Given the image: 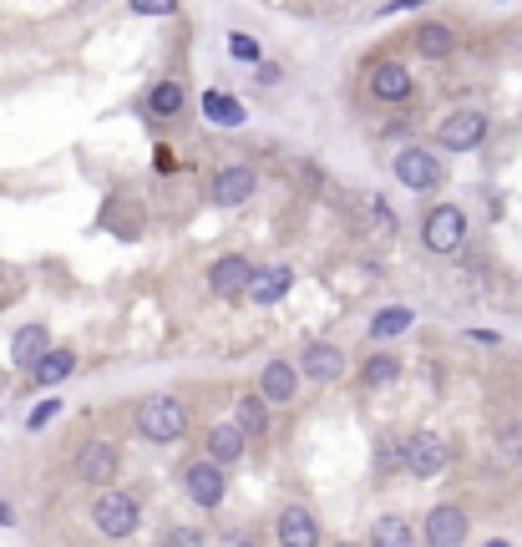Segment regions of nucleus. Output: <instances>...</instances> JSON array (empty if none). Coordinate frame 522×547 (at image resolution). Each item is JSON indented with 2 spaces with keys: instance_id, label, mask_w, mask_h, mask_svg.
I'll use <instances>...</instances> for the list:
<instances>
[{
  "instance_id": "17",
  "label": "nucleus",
  "mask_w": 522,
  "mask_h": 547,
  "mask_svg": "<svg viewBox=\"0 0 522 547\" xmlns=\"http://www.w3.org/2000/svg\"><path fill=\"white\" fill-rule=\"evenodd\" d=\"M71 370H77V350H66V345H46L26 375H31V385H36V390H51V385H61Z\"/></svg>"
},
{
  "instance_id": "3",
  "label": "nucleus",
  "mask_w": 522,
  "mask_h": 547,
  "mask_svg": "<svg viewBox=\"0 0 522 547\" xmlns=\"http://www.w3.org/2000/svg\"><path fill=\"white\" fill-rule=\"evenodd\" d=\"M92 522H97L102 537L122 542V537H132L142 527V507H137V497H127L117 487H102V497L92 502Z\"/></svg>"
},
{
  "instance_id": "24",
  "label": "nucleus",
  "mask_w": 522,
  "mask_h": 547,
  "mask_svg": "<svg viewBox=\"0 0 522 547\" xmlns=\"http://www.w3.org/2000/svg\"><path fill=\"white\" fill-rule=\"evenodd\" d=\"M416 325V309H406V304H386L376 320H370V340H396V335H406Z\"/></svg>"
},
{
  "instance_id": "12",
  "label": "nucleus",
  "mask_w": 522,
  "mask_h": 547,
  "mask_svg": "<svg viewBox=\"0 0 522 547\" xmlns=\"http://www.w3.org/2000/svg\"><path fill=\"white\" fill-rule=\"evenodd\" d=\"M294 365H300V380H315V385H335V380H345V350H340V345H325V340L305 345Z\"/></svg>"
},
{
  "instance_id": "9",
  "label": "nucleus",
  "mask_w": 522,
  "mask_h": 547,
  "mask_svg": "<svg viewBox=\"0 0 522 547\" xmlns=\"http://www.w3.org/2000/svg\"><path fill=\"white\" fill-rule=\"evenodd\" d=\"M421 542H431V547H457V542H467L472 537V522H467V512L462 507H452V502H441V507H431L426 512V522H421V532H416Z\"/></svg>"
},
{
  "instance_id": "4",
  "label": "nucleus",
  "mask_w": 522,
  "mask_h": 547,
  "mask_svg": "<svg viewBox=\"0 0 522 547\" xmlns=\"http://www.w3.org/2000/svg\"><path fill=\"white\" fill-rule=\"evenodd\" d=\"M487 112L482 107H457V112H446L441 122H436V147H446V152H477L482 142H487Z\"/></svg>"
},
{
  "instance_id": "11",
  "label": "nucleus",
  "mask_w": 522,
  "mask_h": 547,
  "mask_svg": "<svg viewBox=\"0 0 522 547\" xmlns=\"http://www.w3.org/2000/svg\"><path fill=\"white\" fill-rule=\"evenodd\" d=\"M254 193H259V173H254L249 163L218 168V173H213V188H208V198H213L218 208H244Z\"/></svg>"
},
{
  "instance_id": "32",
  "label": "nucleus",
  "mask_w": 522,
  "mask_h": 547,
  "mask_svg": "<svg viewBox=\"0 0 522 547\" xmlns=\"http://www.w3.org/2000/svg\"><path fill=\"white\" fill-rule=\"evenodd\" d=\"M279 76H284L279 66H259V87H274V82H279Z\"/></svg>"
},
{
  "instance_id": "2",
  "label": "nucleus",
  "mask_w": 522,
  "mask_h": 547,
  "mask_svg": "<svg viewBox=\"0 0 522 547\" xmlns=\"http://www.w3.org/2000/svg\"><path fill=\"white\" fill-rule=\"evenodd\" d=\"M421 244L426 254H457L467 244V213L457 203H436L421 218Z\"/></svg>"
},
{
  "instance_id": "18",
  "label": "nucleus",
  "mask_w": 522,
  "mask_h": 547,
  "mask_svg": "<svg viewBox=\"0 0 522 547\" xmlns=\"http://www.w3.org/2000/svg\"><path fill=\"white\" fill-rule=\"evenodd\" d=\"M274 532H279L284 547H315V542H320V522H315V512L300 507V502L279 512V527H274Z\"/></svg>"
},
{
  "instance_id": "19",
  "label": "nucleus",
  "mask_w": 522,
  "mask_h": 547,
  "mask_svg": "<svg viewBox=\"0 0 522 547\" xmlns=\"http://www.w3.org/2000/svg\"><path fill=\"white\" fill-rule=\"evenodd\" d=\"M416 51L426 56V61H446L457 51V31L446 26V21H421L416 26Z\"/></svg>"
},
{
  "instance_id": "15",
  "label": "nucleus",
  "mask_w": 522,
  "mask_h": 547,
  "mask_svg": "<svg viewBox=\"0 0 522 547\" xmlns=\"http://www.w3.org/2000/svg\"><path fill=\"white\" fill-rule=\"evenodd\" d=\"M259 396L269 406H289L294 396H300V365H294V360H269L259 370Z\"/></svg>"
},
{
  "instance_id": "34",
  "label": "nucleus",
  "mask_w": 522,
  "mask_h": 547,
  "mask_svg": "<svg viewBox=\"0 0 522 547\" xmlns=\"http://www.w3.org/2000/svg\"><path fill=\"white\" fill-rule=\"evenodd\" d=\"M411 6H421V0H391V6H386V16H396V11H411Z\"/></svg>"
},
{
  "instance_id": "7",
  "label": "nucleus",
  "mask_w": 522,
  "mask_h": 547,
  "mask_svg": "<svg viewBox=\"0 0 522 547\" xmlns=\"http://www.w3.org/2000/svg\"><path fill=\"white\" fill-rule=\"evenodd\" d=\"M411 92H416V82H411V66L401 56H386V61L370 66V97L381 107H406Z\"/></svg>"
},
{
  "instance_id": "1",
  "label": "nucleus",
  "mask_w": 522,
  "mask_h": 547,
  "mask_svg": "<svg viewBox=\"0 0 522 547\" xmlns=\"http://www.w3.org/2000/svg\"><path fill=\"white\" fill-rule=\"evenodd\" d=\"M132 431L153 446H173L188 436V406L178 396H147L137 411H132Z\"/></svg>"
},
{
  "instance_id": "25",
  "label": "nucleus",
  "mask_w": 522,
  "mask_h": 547,
  "mask_svg": "<svg viewBox=\"0 0 522 547\" xmlns=\"http://www.w3.org/2000/svg\"><path fill=\"white\" fill-rule=\"evenodd\" d=\"M183 107H188L183 82H158L153 92H147V112H153V117H178Z\"/></svg>"
},
{
  "instance_id": "16",
  "label": "nucleus",
  "mask_w": 522,
  "mask_h": 547,
  "mask_svg": "<svg viewBox=\"0 0 522 547\" xmlns=\"http://www.w3.org/2000/svg\"><path fill=\"white\" fill-rule=\"evenodd\" d=\"M203 441H208V456L218 461V466H239L244 461V451H249V436H244V426L229 416V421H213L208 431H203Z\"/></svg>"
},
{
  "instance_id": "23",
  "label": "nucleus",
  "mask_w": 522,
  "mask_h": 547,
  "mask_svg": "<svg viewBox=\"0 0 522 547\" xmlns=\"http://www.w3.org/2000/svg\"><path fill=\"white\" fill-rule=\"evenodd\" d=\"M203 117L213 122V127H244V102L239 97H229V92H203Z\"/></svg>"
},
{
  "instance_id": "5",
  "label": "nucleus",
  "mask_w": 522,
  "mask_h": 547,
  "mask_svg": "<svg viewBox=\"0 0 522 547\" xmlns=\"http://www.w3.org/2000/svg\"><path fill=\"white\" fill-rule=\"evenodd\" d=\"M183 492H188L193 507L213 512V507H223V497H229V477H223V466L213 456H198V461L183 466Z\"/></svg>"
},
{
  "instance_id": "31",
  "label": "nucleus",
  "mask_w": 522,
  "mask_h": 547,
  "mask_svg": "<svg viewBox=\"0 0 522 547\" xmlns=\"http://www.w3.org/2000/svg\"><path fill=\"white\" fill-rule=\"evenodd\" d=\"M168 542H178V547H198V542H203V532H198V527H173V532H168Z\"/></svg>"
},
{
  "instance_id": "33",
  "label": "nucleus",
  "mask_w": 522,
  "mask_h": 547,
  "mask_svg": "<svg viewBox=\"0 0 522 547\" xmlns=\"http://www.w3.org/2000/svg\"><path fill=\"white\" fill-rule=\"evenodd\" d=\"M467 340H477V345H497V335H492V330H467Z\"/></svg>"
},
{
  "instance_id": "35",
  "label": "nucleus",
  "mask_w": 522,
  "mask_h": 547,
  "mask_svg": "<svg viewBox=\"0 0 522 547\" xmlns=\"http://www.w3.org/2000/svg\"><path fill=\"white\" fill-rule=\"evenodd\" d=\"M11 522H16V507H11V502H0V527H11Z\"/></svg>"
},
{
  "instance_id": "30",
  "label": "nucleus",
  "mask_w": 522,
  "mask_h": 547,
  "mask_svg": "<svg viewBox=\"0 0 522 547\" xmlns=\"http://www.w3.org/2000/svg\"><path fill=\"white\" fill-rule=\"evenodd\" d=\"M56 416H61V401H41V406L26 416V431H41V426H51Z\"/></svg>"
},
{
  "instance_id": "29",
  "label": "nucleus",
  "mask_w": 522,
  "mask_h": 547,
  "mask_svg": "<svg viewBox=\"0 0 522 547\" xmlns=\"http://www.w3.org/2000/svg\"><path fill=\"white\" fill-rule=\"evenodd\" d=\"M137 16H178V0H127Z\"/></svg>"
},
{
  "instance_id": "26",
  "label": "nucleus",
  "mask_w": 522,
  "mask_h": 547,
  "mask_svg": "<svg viewBox=\"0 0 522 547\" xmlns=\"http://www.w3.org/2000/svg\"><path fill=\"white\" fill-rule=\"evenodd\" d=\"M370 542H376V547H411L416 532H411L401 517H381L376 527H370Z\"/></svg>"
},
{
  "instance_id": "6",
  "label": "nucleus",
  "mask_w": 522,
  "mask_h": 547,
  "mask_svg": "<svg viewBox=\"0 0 522 547\" xmlns=\"http://www.w3.org/2000/svg\"><path fill=\"white\" fill-rule=\"evenodd\" d=\"M391 173L411 193H436L441 188V163H436L431 147H401L396 158H391Z\"/></svg>"
},
{
  "instance_id": "13",
  "label": "nucleus",
  "mask_w": 522,
  "mask_h": 547,
  "mask_svg": "<svg viewBox=\"0 0 522 547\" xmlns=\"http://www.w3.org/2000/svg\"><path fill=\"white\" fill-rule=\"evenodd\" d=\"M289 289H294V269H289V264H264V269L254 264L244 299H249V304H259V309H274Z\"/></svg>"
},
{
  "instance_id": "8",
  "label": "nucleus",
  "mask_w": 522,
  "mask_h": 547,
  "mask_svg": "<svg viewBox=\"0 0 522 547\" xmlns=\"http://www.w3.org/2000/svg\"><path fill=\"white\" fill-rule=\"evenodd\" d=\"M446 466H452V446H446L436 431H416V436L406 441V472H411V477L431 482V477L446 472Z\"/></svg>"
},
{
  "instance_id": "20",
  "label": "nucleus",
  "mask_w": 522,
  "mask_h": 547,
  "mask_svg": "<svg viewBox=\"0 0 522 547\" xmlns=\"http://www.w3.org/2000/svg\"><path fill=\"white\" fill-rule=\"evenodd\" d=\"M234 421L244 426V436H269V431H274L269 401L259 396V390H249V396H239V401H234Z\"/></svg>"
},
{
  "instance_id": "28",
  "label": "nucleus",
  "mask_w": 522,
  "mask_h": 547,
  "mask_svg": "<svg viewBox=\"0 0 522 547\" xmlns=\"http://www.w3.org/2000/svg\"><path fill=\"white\" fill-rule=\"evenodd\" d=\"M229 56H239V61H264L259 41H254V36H244V31H229Z\"/></svg>"
},
{
  "instance_id": "22",
  "label": "nucleus",
  "mask_w": 522,
  "mask_h": 547,
  "mask_svg": "<svg viewBox=\"0 0 522 547\" xmlns=\"http://www.w3.org/2000/svg\"><path fill=\"white\" fill-rule=\"evenodd\" d=\"M396 380H401V360L391 350H376L360 365V385L365 390H396Z\"/></svg>"
},
{
  "instance_id": "14",
  "label": "nucleus",
  "mask_w": 522,
  "mask_h": 547,
  "mask_svg": "<svg viewBox=\"0 0 522 547\" xmlns=\"http://www.w3.org/2000/svg\"><path fill=\"white\" fill-rule=\"evenodd\" d=\"M249 274H254V259H244V254H223V259L208 264V289H213L218 299H244Z\"/></svg>"
},
{
  "instance_id": "21",
  "label": "nucleus",
  "mask_w": 522,
  "mask_h": 547,
  "mask_svg": "<svg viewBox=\"0 0 522 547\" xmlns=\"http://www.w3.org/2000/svg\"><path fill=\"white\" fill-rule=\"evenodd\" d=\"M46 345H51V330H46V325H21V330L11 335V365H16V370H31Z\"/></svg>"
},
{
  "instance_id": "10",
  "label": "nucleus",
  "mask_w": 522,
  "mask_h": 547,
  "mask_svg": "<svg viewBox=\"0 0 522 547\" xmlns=\"http://www.w3.org/2000/svg\"><path fill=\"white\" fill-rule=\"evenodd\" d=\"M117 466H122V451H117V441H107V436H92V441L77 451V477L92 482V487H112Z\"/></svg>"
},
{
  "instance_id": "27",
  "label": "nucleus",
  "mask_w": 522,
  "mask_h": 547,
  "mask_svg": "<svg viewBox=\"0 0 522 547\" xmlns=\"http://www.w3.org/2000/svg\"><path fill=\"white\" fill-rule=\"evenodd\" d=\"M396 466H406V441H381V451H376V472L386 477V472H396Z\"/></svg>"
}]
</instances>
